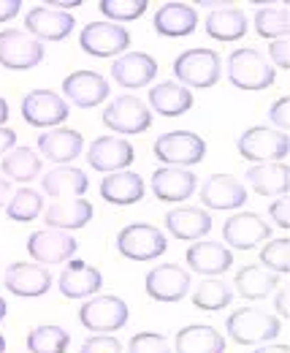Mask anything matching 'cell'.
Returning a JSON list of instances; mask_svg holds the SVG:
<instances>
[{
	"mask_svg": "<svg viewBox=\"0 0 290 353\" xmlns=\"http://www.w3.org/2000/svg\"><path fill=\"white\" fill-rule=\"evenodd\" d=\"M269 117H271V123L280 128V133H288V125H290V98H280L274 106H271V112H269Z\"/></svg>",
	"mask_w": 290,
	"mask_h": 353,
	"instance_id": "cell-44",
	"label": "cell"
},
{
	"mask_svg": "<svg viewBox=\"0 0 290 353\" xmlns=\"http://www.w3.org/2000/svg\"><path fill=\"white\" fill-rule=\"evenodd\" d=\"M147 8H149L147 0H101V11H103V17H109V22L138 19Z\"/></svg>",
	"mask_w": 290,
	"mask_h": 353,
	"instance_id": "cell-40",
	"label": "cell"
},
{
	"mask_svg": "<svg viewBox=\"0 0 290 353\" xmlns=\"http://www.w3.org/2000/svg\"><path fill=\"white\" fill-rule=\"evenodd\" d=\"M28 253L39 261L41 266L63 264L76 253V239L68 231H57V228H43L30 234L28 239Z\"/></svg>",
	"mask_w": 290,
	"mask_h": 353,
	"instance_id": "cell-12",
	"label": "cell"
},
{
	"mask_svg": "<svg viewBox=\"0 0 290 353\" xmlns=\"http://www.w3.org/2000/svg\"><path fill=\"white\" fill-rule=\"evenodd\" d=\"M187 264L198 274H222L234 264V256L220 242H196L187 250Z\"/></svg>",
	"mask_w": 290,
	"mask_h": 353,
	"instance_id": "cell-30",
	"label": "cell"
},
{
	"mask_svg": "<svg viewBox=\"0 0 290 353\" xmlns=\"http://www.w3.org/2000/svg\"><path fill=\"white\" fill-rule=\"evenodd\" d=\"M255 353H290L288 345H266V348H258Z\"/></svg>",
	"mask_w": 290,
	"mask_h": 353,
	"instance_id": "cell-50",
	"label": "cell"
},
{
	"mask_svg": "<svg viewBox=\"0 0 290 353\" xmlns=\"http://www.w3.org/2000/svg\"><path fill=\"white\" fill-rule=\"evenodd\" d=\"M117 250L130 261H152L166 253V236L149 223H130L117 234Z\"/></svg>",
	"mask_w": 290,
	"mask_h": 353,
	"instance_id": "cell-6",
	"label": "cell"
},
{
	"mask_svg": "<svg viewBox=\"0 0 290 353\" xmlns=\"http://www.w3.org/2000/svg\"><path fill=\"white\" fill-rule=\"evenodd\" d=\"M234 285H236V291L249 299V302H258V299H266L277 285H280V274H274V272H269V269H263V266H242L239 272H236V280H234Z\"/></svg>",
	"mask_w": 290,
	"mask_h": 353,
	"instance_id": "cell-34",
	"label": "cell"
},
{
	"mask_svg": "<svg viewBox=\"0 0 290 353\" xmlns=\"http://www.w3.org/2000/svg\"><path fill=\"white\" fill-rule=\"evenodd\" d=\"M127 353H171L168 348V340L163 334H155V332H141L130 340Z\"/></svg>",
	"mask_w": 290,
	"mask_h": 353,
	"instance_id": "cell-42",
	"label": "cell"
},
{
	"mask_svg": "<svg viewBox=\"0 0 290 353\" xmlns=\"http://www.w3.org/2000/svg\"><path fill=\"white\" fill-rule=\"evenodd\" d=\"M22 8V0H0V22H8L19 14Z\"/></svg>",
	"mask_w": 290,
	"mask_h": 353,
	"instance_id": "cell-47",
	"label": "cell"
},
{
	"mask_svg": "<svg viewBox=\"0 0 290 353\" xmlns=\"http://www.w3.org/2000/svg\"><path fill=\"white\" fill-rule=\"evenodd\" d=\"M166 225L171 236L193 242V239H201L211 231V218H209L207 210H198V207H176L166 215Z\"/></svg>",
	"mask_w": 290,
	"mask_h": 353,
	"instance_id": "cell-26",
	"label": "cell"
},
{
	"mask_svg": "<svg viewBox=\"0 0 290 353\" xmlns=\"http://www.w3.org/2000/svg\"><path fill=\"white\" fill-rule=\"evenodd\" d=\"M174 74L182 88H214L222 74L220 54L211 49H187L174 60Z\"/></svg>",
	"mask_w": 290,
	"mask_h": 353,
	"instance_id": "cell-3",
	"label": "cell"
},
{
	"mask_svg": "<svg viewBox=\"0 0 290 353\" xmlns=\"http://www.w3.org/2000/svg\"><path fill=\"white\" fill-rule=\"evenodd\" d=\"M41 188L52 199H82L90 188V179L76 166H54L43 174Z\"/></svg>",
	"mask_w": 290,
	"mask_h": 353,
	"instance_id": "cell-25",
	"label": "cell"
},
{
	"mask_svg": "<svg viewBox=\"0 0 290 353\" xmlns=\"http://www.w3.org/2000/svg\"><path fill=\"white\" fill-rule=\"evenodd\" d=\"M103 125L117 133H144L152 125L149 106L136 95H120L103 109Z\"/></svg>",
	"mask_w": 290,
	"mask_h": 353,
	"instance_id": "cell-7",
	"label": "cell"
},
{
	"mask_svg": "<svg viewBox=\"0 0 290 353\" xmlns=\"http://www.w3.org/2000/svg\"><path fill=\"white\" fill-rule=\"evenodd\" d=\"M207 33L214 41H236L247 33V17L242 8L222 6L207 17Z\"/></svg>",
	"mask_w": 290,
	"mask_h": 353,
	"instance_id": "cell-33",
	"label": "cell"
},
{
	"mask_svg": "<svg viewBox=\"0 0 290 353\" xmlns=\"http://www.w3.org/2000/svg\"><path fill=\"white\" fill-rule=\"evenodd\" d=\"M101 196L114 204V207H127L144 199V179L136 172H114L101 182Z\"/></svg>",
	"mask_w": 290,
	"mask_h": 353,
	"instance_id": "cell-28",
	"label": "cell"
},
{
	"mask_svg": "<svg viewBox=\"0 0 290 353\" xmlns=\"http://www.w3.org/2000/svg\"><path fill=\"white\" fill-rule=\"evenodd\" d=\"M84 147V139L79 131L71 128H52L39 136V150L46 161L57 163V166H68L74 158H79Z\"/></svg>",
	"mask_w": 290,
	"mask_h": 353,
	"instance_id": "cell-23",
	"label": "cell"
},
{
	"mask_svg": "<svg viewBox=\"0 0 290 353\" xmlns=\"http://www.w3.org/2000/svg\"><path fill=\"white\" fill-rule=\"evenodd\" d=\"M14 144H17V133L3 125V128H0V158H3L6 152H11V150H14Z\"/></svg>",
	"mask_w": 290,
	"mask_h": 353,
	"instance_id": "cell-48",
	"label": "cell"
},
{
	"mask_svg": "<svg viewBox=\"0 0 290 353\" xmlns=\"http://www.w3.org/2000/svg\"><path fill=\"white\" fill-rule=\"evenodd\" d=\"M249 188L260 196H288L290 188V169L288 161L280 163H258L247 172Z\"/></svg>",
	"mask_w": 290,
	"mask_h": 353,
	"instance_id": "cell-29",
	"label": "cell"
},
{
	"mask_svg": "<svg viewBox=\"0 0 290 353\" xmlns=\"http://www.w3.org/2000/svg\"><path fill=\"white\" fill-rule=\"evenodd\" d=\"M158 74V60L144 52H127L114 60L112 65V79L123 88H147Z\"/></svg>",
	"mask_w": 290,
	"mask_h": 353,
	"instance_id": "cell-19",
	"label": "cell"
},
{
	"mask_svg": "<svg viewBox=\"0 0 290 353\" xmlns=\"http://www.w3.org/2000/svg\"><path fill=\"white\" fill-rule=\"evenodd\" d=\"M41 212H43V196L39 190H33V188L17 190L14 199H11L8 207H6V215H8L11 221H19V223L36 221Z\"/></svg>",
	"mask_w": 290,
	"mask_h": 353,
	"instance_id": "cell-38",
	"label": "cell"
},
{
	"mask_svg": "<svg viewBox=\"0 0 290 353\" xmlns=\"http://www.w3.org/2000/svg\"><path fill=\"white\" fill-rule=\"evenodd\" d=\"M288 28H290V17H288V8L282 6H263L258 8L255 14V30L260 39H288Z\"/></svg>",
	"mask_w": 290,
	"mask_h": 353,
	"instance_id": "cell-37",
	"label": "cell"
},
{
	"mask_svg": "<svg viewBox=\"0 0 290 353\" xmlns=\"http://www.w3.org/2000/svg\"><path fill=\"white\" fill-rule=\"evenodd\" d=\"M231 299H234V291L220 280H204L193 291V305L198 310H207V312H217V310L228 307Z\"/></svg>",
	"mask_w": 290,
	"mask_h": 353,
	"instance_id": "cell-39",
	"label": "cell"
},
{
	"mask_svg": "<svg viewBox=\"0 0 290 353\" xmlns=\"http://www.w3.org/2000/svg\"><path fill=\"white\" fill-rule=\"evenodd\" d=\"M6 288L14 296H25V299H36L43 296L52 288V272L41 264H25L17 261L6 269Z\"/></svg>",
	"mask_w": 290,
	"mask_h": 353,
	"instance_id": "cell-17",
	"label": "cell"
},
{
	"mask_svg": "<svg viewBox=\"0 0 290 353\" xmlns=\"http://www.w3.org/2000/svg\"><path fill=\"white\" fill-rule=\"evenodd\" d=\"M103 277L92 264L84 261H71L60 274V294L65 299H87L95 291H101Z\"/></svg>",
	"mask_w": 290,
	"mask_h": 353,
	"instance_id": "cell-24",
	"label": "cell"
},
{
	"mask_svg": "<svg viewBox=\"0 0 290 353\" xmlns=\"http://www.w3.org/2000/svg\"><path fill=\"white\" fill-rule=\"evenodd\" d=\"M271 236V225L255 212H239L222 225V239L236 250H252Z\"/></svg>",
	"mask_w": 290,
	"mask_h": 353,
	"instance_id": "cell-16",
	"label": "cell"
},
{
	"mask_svg": "<svg viewBox=\"0 0 290 353\" xmlns=\"http://www.w3.org/2000/svg\"><path fill=\"white\" fill-rule=\"evenodd\" d=\"M74 17L68 11L52 8V6H36L25 17V28L36 36V41H63L74 30Z\"/></svg>",
	"mask_w": 290,
	"mask_h": 353,
	"instance_id": "cell-14",
	"label": "cell"
},
{
	"mask_svg": "<svg viewBox=\"0 0 290 353\" xmlns=\"http://www.w3.org/2000/svg\"><path fill=\"white\" fill-rule=\"evenodd\" d=\"M198 188V179L193 172L187 169H176V166H163L152 174V193L168 201V204H179V201H187Z\"/></svg>",
	"mask_w": 290,
	"mask_h": 353,
	"instance_id": "cell-21",
	"label": "cell"
},
{
	"mask_svg": "<svg viewBox=\"0 0 290 353\" xmlns=\"http://www.w3.org/2000/svg\"><path fill=\"white\" fill-rule=\"evenodd\" d=\"M269 52H271V60L280 65V68H290V44L288 39H277V41H271L269 46Z\"/></svg>",
	"mask_w": 290,
	"mask_h": 353,
	"instance_id": "cell-45",
	"label": "cell"
},
{
	"mask_svg": "<svg viewBox=\"0 0 290 353\" xmlns=\"http://www.w3.org/2000/svg\"><path fill=\"white\" fill-rule=\"evenodd\" d=\"M149 106L163 117H179L193 106V92L176 82H160L149 90Z\"/></svg>",
	"mask_w": 290,
	"mask_h": 353,
	"instance_id": "cell-32",
	"label": "cell"
},
{
	"mask_svg": "<svg viewBox=\"0 0 290 353\" xmlns=\"http://www.w3.org/2000/svg\"><path fill=\"white\" fill-rule=\"evenodd\" d=\"M147 296L155 302H179L190 291V274L176 264H163L152 269L144 280Z\"/></svg>",
	"mask_w": 290,
	"mask_h": 353,
	"instance_id": "cell-15",
	"label": "cell"
},
{
	"mask_svg": "<svg viewBox=\"0 0 290 353\" xmlns=\"http://www.w3.org/2000/svg\"><path fill=\"white\" fill-rule=\"evenodd\" d=\"M260 264L266 266L269 272H274V274H288L290 269V239H274V242H269L263 250H260Z\"/></svg>",
	"mask_w": 290,
	"mask_h": 353,
	"instance_id": "cell-41",
	"label": "cell"
},
{
	"mask_svg": "<svg viewBox=\"0 0 290 353\" xmlns=\"http://www.w3.org/2000/svg\"><path fill=\"white\" fill-rule=\"evenodd\" d=\"M43 60V44L22 30H0V65L28 71Z\"/></svg>",
	"mask_w": 290,
	"mask_h": 353,
	"instance_id": "cell-10",
	"label": "cell"
},
{
	"mask_svg": "<svg viewBox=\"0 0 290 353\" xmlns=\"http://www.w3.org/2000/svg\"><path fill=\"white\" fill-rule=\"evenodd\" d=\"M136 152H133V144L125 141V139H112V136H101L90 144L87 150V161L95 172H103V174H114V172H125L130 163H133Z\"/></svg>",
	"mask_w": 290,
	"mask_h": 353,
	"instance_id": "cell-13",
	"label": "cell"
},
{
	"mask_svg": "<svg viewBox=\"0 0 290 353\" xmlns=\"http://www.w3.org/2000/svg\"><path fill=\"white\" fill-rule=\"evenodd\" d=\"M228 79L234 88L258 92V90L271 88L277 74L258 49H236L228 57Z\"/></svg>",
	"mask_w": 290,
	"mask_h": 353,
	"instance_id": "cell-1",
	"label": "cell"
},
{
	"mask_svg": "<svg viewBox=\"0 0 290 353\" xmlns=\"http://www.w3.org/2000/svg\"><path fill=\"white\" fill-rule=\"evenodd\" d=\"M63 92L68 95L71 103H76L82 109H92L109 98V82H106V77H101L95 71H74L63 79Z\"/></svg>",
	"mask_w": 290,
	"mask_h": 353,
	"instance_id": "cell-18",
	"label": "cell"
},
{
	"mask_svg": "<svg viewBox=\"0 0 290 353\" xmlns=\"http://www.w3.org/2000/svg\"><path fill=\"white\" fill-rule=\"evenodd\" d=\"M8 190H11V182L0 174V207H3V199H6V193H8Z\"/></svg>",
	"mask_w": 290,
	"mask_h": 353,
	"instance_id": "cell-51",
	"label": "cell"
},
{
	"mask_svg": "<svg viewBox=\"0 0 290 353\" xmlns=\"http://www.w3.org/2000/svg\"><path fill=\"white\" fill-rule=\"evenodd\" d=\"M25 345L30 353H65L71 345V334L63 326H36Z\"/></svg>",
	"mask_w": 290,
	"mask_h": 353,
	"instance_id": "cell-36",
	"label": "cell"
},
{
	"mask_svg": "<svg viewBox=\"0 0 290 353\" xmlns=\"http://www.w3.org/2000/svg\"><path fill=\"white\" fill-rule=\"evenodd\" d=\"M225 329H228L234 343H239V345H258V343L274 340L280 334L282 323L271 312H263V310L255 307H242L236 310V312H231Z\"/></svg>",
	"mask_w": 290,
	"mask_h": 353,
	"instance_id": "cell-2",
	"label": "cell"
},
{
	"mask_svg": "<svg viewBox=\"0 0 290 353\" xmlns=\"http://www.w3.org/2000/svg\"><path fill=\"white\" fill-rule=\"evenodd\" d=\"M79 353H123V345L112 334H95V337H90L84 343Z\"/></svg>",
	"mask_w": 290,
	"mask_h": 353,
	"instance_id": "cell-43",
	"label": "cell"
},
{
	"mask_svg": "<svg viewBox=\"0 0 290 353\" xmlns=\"http://www.w3.org/2000/svg\"><path fill=\"white\" fill-rule=\"evenodd\" d=\"M174 348H176V353H222L225 351V337L214 326L193 323V326H185L176 332Z\"/></svg>",
	"mask_w": 290,
	"mask_h": 353,
	"instance_id": "cell-27",
	"label": "cell"
},
{
	"mask_svg": "<svg viewBox=\"0 0 290 353\" xmlns=\"http://www.w3.org/2000/svg\"><path fill=\"white\" fill-rule=\"evenodd\" d=\"M6 302H3V296H0V321H3V318H6Z\"/></svg>",
	"mask_w": 290,
	"mask_h": 353,
	"instance_id": "cell-53",
	"label": "cell"
},
{
	"mask_svg": "<svg viewBox=\"0 0 290 353\" xmlns=\"http://www.w3.org/2000/svg\"><path fill=\"white\" fill-rule=\"evenodd\" d=\"M6 120H8V103L0 98V128L6 125Z\"/></svg>",
	"mask_w": 290,
	"mask_h": 353,
	"instance_id": "cell-52",
	"label": "cell"
},
{
	"mask_svg": "<svg viewBox=\"0 0 290 353\" xmlns=\"http://www.w3.org/2000/svg\"><path fill=\"white\" fill-rule=\"evenodd\" d=\"M155 155L166 166H196L207 155V141L193 131H168L155 141Z\"/></svg>",
	"mask_w": 290,
	"mask_h": 353,
	"instance_id": "cell-5",
	"label": "cell"
},
{
	"mask_svg": "<svg viewBox=\"0 0 290 353\" xmlns=\"http://www.w3.org/2000/svg\"><path fill=\"white\" fill-rule=\"evenodd\" d=\"M79 44L92 57H114L130 46V33L114 22H90L79 36Z\"/></svg>",
	"mask_w": 290,
	"mask_h": 353,
	"instance_id": "cell-11",
	"label": "cell"
},
{
	"mask_svg": "<svg viewBox=\"0 0 290 353\" xmlns=\"http://www.w3.org/2000/svg\"><path fill=\"white\" fill-rule=\"evenodd\" d=\"M22 117L33 128H60L68 120V101L52 90H33L22 101Z\"/></svg>",
	"mask_w": 290,
	"mask_h": 353,
	"instance_id": "cell-8",
	"label": "cell"
},
{
	"mask_svg": "<svg viewBox=\"0 0 290 353\" xmlns=\"http://www.w3.org/2000/svg\"><path fill=\"white\" fill-rule=\"evenodd\" d=\"M247 201V188L234 174H211L201 185V204L209 210H236Z\"/></svg>",
	"mask_w": 290,
	"mask_h": 353,
	"instance_id": "cell-20",
	"label": "cell"
},
{
	"mask_svg": "<svg viewBox=\"0 0 290 353\" xmlns=\"http://www.w3.org/2000/svg\"><path fill=\"white\" fill-rule=\"evenodd\" d=\"M0 353H6V337L0 334Z\"/></svg>",
	"mask_w": 290,
	"mask_h": 353,
	"instance_id": "cell-54",
	"label": "cell"
},
{
	"mask_svg": "<svg viewBox=\"0 0 290 353\" xmlns=\"http://www.w3.org/2000/svg\"><path fill=\"white\" fill-rule=\"evenodd\" d=\"M79 321L95 334H112L127 323V305L120 296H92L79 310Z\"/></svg>",
	"mask_w": 290,
	"mask_h": 353,
	"instance_id": "cell-9",
	"label": "cell"
},
{
	"mask_svg": "<svg viewBox=\"0 0 290 353\" xmlns=\"http://www.w3.org/2000/svg\"><path fill=\"white\" fill-rule=\"evenodd\" d=\"M288 307H290V299H288V288H285V291L277 294V312L288 318Z\"/></svg>",
	"mask_w": 290,
	"mask_h": 353,
	"instance_id": "cell-49",
	"label": "cell"
},
{
	"mask_svg": "<svg viewBox=\"0 0 290 353\" xmlns=\"http://www.w3.org/2000/svg\"><path fill=\"white\" fill-rule=\"evenodd\" d=\"M155 33L163 39H182L198 28V11L190 3H166L155 11Z\"/></svg>",
	"mask_w": 290,
	"mask_h": 353,
	"instance_id": "cell-22",
	"label": "cell"
},
{
	"mask_svg": "<svg viewBox=\"0 0 290 353\" xmlns=\"http://www.w3.org/2000/svg\"><path fill=\"white\" fill-rule=\"evenodd\" d=\"M0 169H3L0 174L6 176V179L30 182V179H36V176L41 174V161H39V155H36L33 150L17 147V150H11L8 155H3Z\"/></svg>",
	"mask_w": 290,
	"mask_h": 353,
	"instance_id": "cell-35",
	"label": "cell"
},
{
	"mask_svg": "<svg viewBox=\"0 0 290 353\" xmlns=\"http://www.w3.org/2000/svg\"><path fill=\"white\" fill-rule=\"evenodd\" d=\"M236 150L242 152L245 161H255V163H280V161H288V152H290L288 133L255 125V128H247V131L239 136Z\"/></svg>",
	"mask_w": 290,
	"mask_h": 353,
	"instance_id": "cell-4",
	"label": "cell"
},
{
	"mask_svg": "<svg viewBox=\"0 0 290 353\" xmlns=\"http://www.w3.org/2000/svg\"><path fill=\"white\" fill-rule=\"evenodd\" d=\"M92 218V204L87 199H68L60 204H52L46 210V225L57 231H76L84 228Z\"/></svg>",
	"mask_w": 290,
	"mask_h": 353,
	"instance_id": "cell-31",
	"label": "cell"
},
{
	"mask_svg": "<svg viewBox=\"0 0 290 353\" xmlns=\"http://www.w3.org/2000/svg\"><path fill=\"white\" fill-rule=\"evenodd\" d=\"M271 218H274V223L277 225H282L285 231L290 228V201L288 196L285 199H277L274 204H271Z\"/></svg>",
	"mask_w": 290,
	"mask_h": 353,
	"instance_id": "cell-46",
	"label": "cell"
}]
</instances>
